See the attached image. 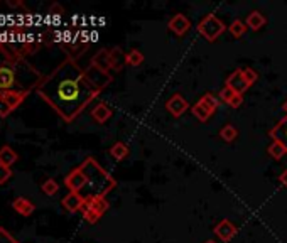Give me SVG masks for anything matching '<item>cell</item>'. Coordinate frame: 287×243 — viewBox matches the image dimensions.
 <instances>
[{
  "label": "cell",
  "mask_w": 287,
  "mask_h": 243,
  "mask_svg": "<svg viewBox=\"0 0 287 243\" xmlns=\"http://www.w3.org/2000/svg\"><path fill=\"white\" fill-rule=\"evenodd\" d=\"M38 93L64 122H73L90 105L100 90L88 80L75 59L68 58L59 64L38 88Z\"/></svg>",
  "instance_id": "1"
},
{
  "label": "cell",
  "mask_w": 287,
  "mask_h": 243,
  "mask_svg": "<svg viewBox=\"0 0 287 243\" xmlns=\"http://www.w3.org/2000/svg\"><path fill=\"white\" fill-rule=\"evenodd\" d=\"M44 78L24 59L19 51L4 49L0 46V91H29L38 90Z\"/></svg>",
  "instance_id": "2"
},
{
  "label": "cell",
  "mask_w": 287,
  "mask_h": 243,
  "mask_svg": "<svg viewBox=\"0 0 287 243\" xmlns=\"http://www.w3.org/2000/svg\"><path fill=\"white\" fill-rule=\"evenodd\" d=\"M81 171L86 176V186L83 198H105L110 191L115 189L117 181L100 166L93 157H86L81 164ZM81 194V192H80Z\"/></svg>",
  "instance_id": "3"
},
{
  "label": "cell",
  "mask_w": 287,
  "mask_h": 243,
  "mask_svg": "<svg viewBox=\"0 0 287 243\" xmlns=\"http://www.w3.org/2000/svg\"><path fill=\"white\" fill-rule=\"evenodd\" d=\"M225 29H226L225 24L215 16V14H208L205 19H201L200 24H198V32H200L208 43H215V41L225 32Z\"/></svg>",
  "instance_id": "4"
},
{
  "label": "cell",
  "mask_w": 287,
  "mask_h": 243,
  "mask_svg": "<svg viewBox=\"0 0 287 243\" xmlns=\"http://www.w3.org/2000/svg\"><path fill=\"white\" fill-rule=\"evenodd\" d=\"M110 208V203L106 198H88L85 199V206H83V218L90 224H95L98 219L106 213Z\"/></svg>",
  "instance_id": "5"
},
{
  "label": "cell",
  "mask_w": 287,
  "mask_h": 243,
  "mask_svg": "<svg viewBox=\"0 0 287 243\" xmlns=\"http://www.w3.org/2000/svg\"><path fill=\"white\" fill-rule=\"evenodd\" d=\"M64 186L68 187L69 192H81L86 186V176L81 171V167L73 169L71 172L64 177Z\"/></svg>",
  "instance_id": "6"
},
{
  "label": "cell",
  "mask_w": 287,
  "mask_h": 243,
  "mask_svg": "<svg viewBox=\"0 0 287 243\" xmlns=\"http://www.w3.org/2000/svg\"><path fill=\"white\" fill-rule=\"evenodd\" d=\"M166 108H168V112L173 117H181L189 108V103L186 102V98H184L181 93H174L168 102H166Z\"/></svg>",
  "instance_id": "7"
},
{
  "label": "cell",
  "mask_w": 287,
  "mask_h": 243,
  "mask_svg": "<svg viewBox=\"0 0 287 243\" xmlns=\"http://www.w3.org/2000/svg\"><path fill=\"white\" fill-rule=\"evenodd\" d=\"M225 86L231 88L237 95H243L245 91L250 88V86L247 85V81H245L243 75H242V70H235L233 73H231V75L226 78Z\"/></svg>",
  "instance_id": "8"
},
{
  "label": "cell",
  "mask_w": 287,
  "mask_h": 243,
  "mask_svg": "<svg viewBox=\"0 0 287 243\" xmlns=\"http://www.w3.org/2000/svg\"><path fill=\"white\" fill-rule=\"evenodd\" d=\"M86 76H88V80H90L100 91L103 90L105 86L110 83V81H112L110 73L101 71V70H98V68H95V66H90V70H86Z\"/></svg>",
  "instance_id": "9"
},
{
  "label": "cell",
  "mask_w": 287,
  "mask_h": 243,
  "mask_svg": "<svg viewBox=\"0 0 287 243\" xmlns=\"http://www.w3.org/2000/svg\"><path fill=\"white\" fill-rule=\"evenodd\" d=\"M189 27H191V22H189V19L184 16V14L174 16L168 24V29L176 36H184L189 31Z\"/></svg>",
  "instance_id": "10"
},
{
  "label": "cell",
  "mask_w": 287,
  "mask_h": 243,
  "mask_svg": "<svg viewBox=\"0 0 287 243\" xmlns=\"http://www.w3.org/2000/svg\"><path fill=\"white\" fill-rule=\"evenodd\" d=\"M237 226L230 221V219H221V221L215 226V235L220 238L221 241H230L231 238L237 235Z\"/></svg>",
  "instance_id": "11"
},
{
  "label": "cell",
  "mask_w": 287,
  "mask_h": 243,
  "mask_svg": "<svg viewBox=\"0 0 287 243\" xmlns=\"http://www.w3.org/2000/svg\"><path fill=\"white\" fill-rule=\"evenodd\" d=\"M61 204L69 213H76L80 211V209H83V206H85V198H83L80 192H68L63 198Z\"/></svg>",
  "instance_id": "12"
},
{
  "label": "cell",
  "mask_w": 287,
  "mask_h": 243,
  "mask_svg": "<svg viewBox=\"0 0 287 243\" xmlns=\"http://www.w3.org/2000/svg\"><path fill=\"white\" fill-rule=\"evenodd\" d=\"M27 95H29V91H0V96H2L4 100L9 103V107H11L12 110H16L19 105L24 102V100L27 98Z\"/></svg>",
  "instance_id": "13"
},
{
  "label": "cell",
  "mask_w": 287,
  "mask_h": 243,
  "mask_svg": "<svg viewBox=\"0 0 287 243\" xmlns=\"http://www.w3.org/2000/svg\"><path fill=\"white\" fill-rule=\"evenodd\" d=\"M91 66H95V68H98V70H101V71L108 73L110 68H112L108 49H100V51L93 56V59H91Z\"/></svg>",
  "instance_id": "14"
},
{
  "label": "cell",
  "mask_w": 287,
  "mask_h": 243,
  "mask_svg": "<svg viewBox=\"0 0 287 243\" xmlns=\"http://www.w3.org/2000/svg\"><path fill=\"white\" fill-rule=\"evenodd\" d=\"M268 135L272 137V140H277L280 142L282 145L285 147L287 150V117L282 118V120L277 123V125L268 132Z\"/></svg>",
  "instance_id": "15"
},
{
  "label": "cell",
  "mask_w": 287,
  "mask_h": 243,
  "mask_svg": "<svg viewBox=\"0 0 287 243\" xmlns=\"http://www.w3.org/2000/svg\"><path fill=\"white\" fill-rule=\"evenodd\" d=\"M12 208L16 209L19 214H22V216H31V214L34 213L36 206L31 199H27V198H16L12 201Z\"/></svg>",
  "instance_id": "16"
},
{
  "label": "cell",
  "mask_w": 287,
  "mask_h": 243,
  "mask_svg": "<svg viewBox=\"0 0 287 243\" xmlns=\"http://www.w3.org/2000/svg\"><path fill=\"white\" fill-rule=\"evenodd\" d=\"M91 117H93V120L96 123H105L110 120V117H112V108H110L106 103H98L93 110H91Z\"/></svg>",
  "instance_id": "17"
},
{
  "label": "cell",
  "mask_w": 287,
  "mask_h": 243,
  "mask_svg": "<svg viewBox=\"0 0 287 243\" xmlns=\"http://www.w3.org/2000/svg\"><path fill=\"white\" fill-rule=\"evenodd\" d=\"M265 22L267 19L263 17V14L262 12H258V11H252L248 14V17H247V27H250V29H253V31H258L260 27L265 26Z\"/></svg>",
  "instance_id": "18"
},
{
  "label": "cell",
  "mask_w": 287,
  "mask_h": 243,
  "mask_svg": "<svg viewBox=\"0 0 287 243\" xmlns=\"http://www.w3.org/2000/svg\"><path fill=\"white\" fill-rule=\"evenodd\" d=\"M16 162H17V152L12 147H9V145H4V147L0 149V164L11 167L12 164Z\"/></svg>",
  "instance_id": "19"
},
{
  "label": "cell",
  "mask_w": 287,
  "mask_h": 243,
  "mask_svg": "<svg viewBox=\"0 0 287 243\" xmlns=\"http://www.w3.org/2000/svg\"><path fill=\"white\" fill-rule=\"evenodd\" d=\"M108 154L112 155L115 160H123L128 155V145L123 144V142H115L112 147H110Z\"/></svg>",
  "instance_id": "20"
},
{
  "label": "cell",
  "mask_w": 287,
  "mask_h": 243,
  "mask_svg": "<svg viewBox=\"0 0 287 243\" xmlns=\"http://www.w3.org/2000/svg\"><path fill=\"white\" fill-rule=\"evenodd\" d=\"M110 63H112V68L113 70H122L123 64H125V56L122 53V49L120 48H113L110 49Z\"/></svg>",
  "instance_id": "21"
},
{
  "label": "cell",
  "mask_w": 287,
  "mask_h": 243,
  "mask_svg": "<svg viewBox=\"0 0 287 243\" xmlns=\"http://www.w3.org/2000/svg\"><path fill=\"white\" fill-rule=\"evenodd\" d=\"M267 152H268V155H270L272 159L279 160V159H282V157H284V155L287 154V150H285V147H284V145L280 144V142H277V140H272V144L268 145Z\"/></svg>",
  "instance_id": "22"
},
{
  "label": "cell",
  "mask_w": 287,
  "mask_h": 243,
  "mask_svg": "<svg viewBox=\"0 0 287 243\" xmlns=\"http://www.w3.org/2000/svg\"><path fill=\"white\" fill-rule=\"evenodd\" d=\"M191 112H193V115L196 117L200 122H206L208 118H210V117L213 115L210 110H208V108L205 107V105L200 103V102H198L196 105H193V107H191Z\"/></svg>",
  "instance_id": "23"
},
{
  "label": "cell",
  "mask_w": 287,
  "mask_h": 243,
  "mask_svg": "<svg viewBox=\"0 0 287 243\" xmlns=\"http://www.w3.org/2000/svg\"><path fill=\"white\" fill-rule=\"evenodd\" d=\"M144 63V54L140 51H137V49H132V51H128L125 54V64L127 66H138V64Z\"/></svg>",
  "instance_id": "24"
},
{
  "label": "cell",
  "mask_w": 287,
  "mask_h": 243,
  "mask_svg": "<svg viewBox=\"0 0 287 243\" xmlns=\"http://www.w3.org/2000/svg\"><path fill=\"white\" fill-rule=\"evenodd\" d=\"M200 103H203L205 107L210 110V112L213 113L216 108H220V100L216 98L213 93H206V95H203L201 98H200Z\"/></svg>",
  "instance_id": "25"
},
{
  "label": "cell",
  "mask_w": 287,
  "mask_h": 243,
  "mask_svg": "<svg viewBox=\"0 0 287 243\" xmlns=\"http://www.w3.org/2000/svg\"><path fill=\"white\" fill-rule=\"evenodd\" d=\"M247 24H245V22H242V21H233L231 22V26L228 27V31H230V34L233 36V38H242V36L245 34V32H247Z\"/></svg>",
  "instance_id": "26"
},
{
  "label": "cell",
  "mask_w": 287,
  "mask_h": 243,
  "mask_svg": "<svg viewBox=\"0 0 287 243\" xmlns=\"http://www.w3.org/2000/svg\"><path fill=\"white\" fill-rule=\"evenodd\" d=\"M220 137H221V139H223L225 142H233V140L238 137V130H237V128H235L233 125H230V123H228V125H225V127L220 130Z\"/></svg>",
  "instance_id": "27"
},
{
  "label": "cell",
  "mask_w": 287,
  "mask_h": 243,
  "mask_svg": "<svg viewBox=\"0 0 287 243\" xmlns=\"http://www.w3.org/2000/svg\"><path fill=\"white\" fill-rule=\"evenodd\" d=\"M41 189L46 196H56L58 191H59V184L54 179H48L43 182V186H41Z\"/></svg>",
  "instance_id": "28"
},
{
  "label": "cell",
  "mask_w": 287,
  "mask_h": 243,
  "mask_svg": "<svg viewBox=\"0 0 287 243\" xmlns=\"http://www.w3.org/2000/svg\"><path fill=\"white\" fill-rule=\"evenodd\" d=\"M242 75L245 78V81H247L248 86H252L253 83H257L258 80V73L253 70V68H245V70H242Z\"/></svg>",
  "instance_id": "29"
},
{
  "label": "cell",
  "mask_w": 287,
  "mask_h": 243,
  "mask_svg": "<svg viewBox=\"0 0 287 243\" xmlns=\"http://www.w3.org/2000/svg\"><path fill=\"white\" fill-rule=\"evenodd\" d=\"M235 95H237V93H235L231 88H228V86H223L221 91H220V100H221V102H225V103H230L231 98H233Z\"/></svg>",
  "instance_id": "30"
},
{
  "label": "cell",
  "mask_w": 287,
  "mask_h": 243,
  "mask_svg": "<svg viewBox=\"0 0 287 243\" xmlns=\"http://www.w3.org/2000/svg\"><path fill=\"white\" fill-rule=\"evenodd\" d=\"M11 177H12V169L0 164V184H6Z\"/></svg>",
  "instance_id": "31"
},
{
  "label": "cell",
  "mask_w": 287,
  "mask_h": 243,
  "mask_svg": "<svg viewBox=\"0 0 287 243\" xmlns=\"http://www.w3.org/2000/svg\"><path fill=\"white\" fill-rule=\"evenodd\" d=\"M0 243H19V241H17L16 238L6 230V228L0 226Z\"/></svg>",
  "instance_id": "32"
},
{
  "label": "cell",
  "mask_w": 287,
  "mask_h": 243,
  "mask_svg": "<svg viewBox=\"0 0 287 243\" xmlns=\"http://www.w3.org/2000/svg\"><path fill=\"white\" fill-rule=\"evenodd\" d=\"M242 102H243V95H235L228 105H230L231 108H238L240 105H242Z\"/></svg>",
  "instance_id": "33"
},
{
  "label": "cell",
  "mask_w": 287,
  "mask_h": 243,
  "mask_svg": "<svg viewBox=\"0 0 287 243\" xmlns=\"http://www.w3.org/2000/svg\"><path fill=\"white\" fill-rule=\"evenodd\" d=\"M279 181L282 182V184H284L285 187H287V169H285V171L284 172H282L280 174V176H279Z\"/></svg>",
  "instance_id": "34"
},
{
  "label": "cell",
  "mask_w": 287,
  "mask_h": 243,
  "mask_svg": "<svg viewBox=\"0 0 287 243\" xmlns=\"http://www.w3.org/2000/svg\"><path fill=\"white\" fill-rule=\"evenodd\" d=\"M282 110H284V113H285V117H287V100L284 102V105H282Z\"/></svg>",
  "instance_id": "35"
},
{
  "label": "cell",
  "mask_w": 287,
  "mask_h": 243,
  "mask_svg": "<svg viewBox=\"0 0 287 243\" xmlns=\"http://www.w3.org/2000/svg\"><path fill=\"white\" fill-rule=\"evenodd\" d=\"M9 6H11V7H17V6H21V2H9Z\"/></svg>",
  "instance_id": "36"
},
{
  "label": "cell",
  "mask_w": 287,
  "mask_h": 243,
  "mask_svg": "<svg viewBox=\"0 0 287 243\" xmlns=\"http://www.w3.org/2000/svg\"><path fill=\"white\" fill-rule=\"evenodd\" d=\"M205 243H216V241H213V240H206Z\"/></svg>",
  "instance_id": "37"
}]
</instances>
